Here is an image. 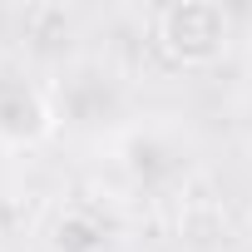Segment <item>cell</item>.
Instances as JSON below:
<instances>
[{
    "label": "cell",
    "instance_id": "cell-1",
    "mask_svg": "<svg viewBox=\"0 0 252 252\" xmlns=\"http://www.w3.org/2000/svg\"><path fill=\"white\" fill-rule=\"evenodd\" d=\"M232 40V20L218 0H173L158 15V45L178 64H213Z\"/></svg>",
    "mask_w": 252,
    "mask_h": 252
},
{
    "label": "cell",
    "instance_id": "cell-2",
    "mask_svg": "<svg viewBox=\"0 0 252 252\" xmlns=\"http://www.w3.org/2000/svg\"><path fill=\"white\" fill-rule=\"evenodd\" d=\"M55 109L50 99L15 79V74H0V144H10V149H30V144H45L55 134Z\"/></svg>",
    "mask_w": 252,
    "mask_h": 252
},
{
    "label": "cell",
    "instance_id": "cell-3",
    "mask_svg": "<svg viewBox=\"0 0 252 252\" xmlns=\"http://www.w3.org/2000/svg\"><path fill=\"white\" fill-rule=\"evenodd\" d=\"M55 247L60 252H89V247H99V227H89L79 213H69L55 222Z\"/></svg>",
    "mask_w": 252,
    "mask_h": 252
}]
</instances>
